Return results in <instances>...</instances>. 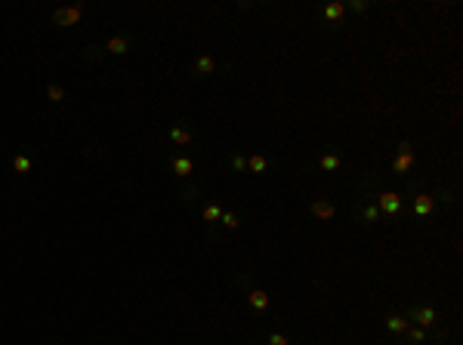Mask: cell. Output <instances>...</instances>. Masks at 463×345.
I'll list each match as a JSON object with an SVG mask.
<instances>
[{"label": "cell", "instance_id": "6da1fadb", "mask_svg": "<svg viewBox=\"0 0 463 345\" xmlns=\"http://www.w3.org/2000/svg\"><path fill=\"white\" fill-rule=\"evenodd\" d=\"M396 151H398V154H396V160H392V170H396L398 176H408V170H411V167H414V160H417V154H414V148H411V142H402Z\"/></svg>", "mask_w": 463, "mask_h": 345}, {"label": "cell", "instance_id": "7a4b0ae2", "mask_svg": "<svg viewBox=\"0 0 463 345\" xmlns=\"http://www.w3.org/2000/svg\"><path fill=\"white\" fill-rule=\"evenodd\" d=\"M408 318H411L417 327H432V324H438L436 308H426V305H411V308H408Z\"/></svg>", "mask_w": 463, "mask_h": 345}, {"label": "cell", "instance_id": "3957f363", "mask_svg": "<svg viewBox=\"0 0 463 345\" xmlns=\"http://www.w3.org/2000/svg\"><path fill=\"white\" fill-rule=\"evenodd\" d=\"M377 210L386 213V216H398V210H402V197L392 194V191H380V194H377Z\"/></svg>", "mask_w": 463, "mask_h": 345}, {"label": "cell", "instance_id": "277c9868", "mask_svg": "<svg viewBox=\"0 0 463 345\" xmlns=\"http://www.w3.org/2000/svg\"><path fill=\"white\" fill-rule=\"evenodd\" d=\"M80 12H84V6H80V3H78V6H68V9H59L56 15H52V22H56L59 28L78 25V22H80Z\"/></svg>", "mask_w": 463, "mask_h": 345}, {"label": "cell", "instance_id": "5b68a950", "mask_svg": "<svg viewBox=\"0 0 463 345\" xmlns=\"http://www.w3.org/2000/svg\"><path fill=\"white\" fill-rule=\"evenodd\" d=\"M334 213H336V207H334L330 201H324V197H322V201H315V204H312V216H315V219H322V222L334 219Z\"/></svg>", "mask_w": 463, "mask_h": 345}, {"label": "cell", "instance_id": "8992f818", "mask_svg": "<svg viewBox=\"0 0 463 345\" xmlns=\"http://www.w3.org/2000/svg\"><path fill=\"white\" fill-rule=\"evenodd\" d=\"M170 167H173L176 176H182V179H186V176L194 173V160H192V157H173V160H170Z\"/></svg>", "mask_w": 463, "mask_h": 345}, {"label": "cell", "instance_id": "52a82bcc", "mask_svg": "<svg viewBox=\"0 0 463 345\" xmlns=\"http://www.w3.org/2000/svg\"><path fill=\"white\" fill-rule=\"evenodd\" d=\"M432 207H436V201H432L430 194H417V197H414V213H417V216H430Z\"/></svg>", "mask_w": 463, "mask_h": 345}, {"label": "cell", "instance_id": "ba28073f", "mask_svg": "<svg viewBox=\"0 0 463 345\" xmlns=\"http://www.w3.org/2000/svg\"><path fill=\"white\" fill-rule=\"evenodd\" d=\"M247 302H250L256 312H266V308H269V293H262V290H250V293H247Z\"/></svg>", "mask_w": 463, "mask_h": 345}, {"label": "cell", "instance_id": "9c48e42d", "mask_svg": "<svg viewBox=\"0 0 463 345\" xmlns=\"http://www.w3.org/2000/svg\"><path fill=\"white\" fill-rule=\"evenodd\" d=\"M404 336H408V345H423V342H426V327L411 324V327L404 330Z\"/></svg>", "mask_w": 463, "mask_h": 345}, {"label": "cell", "instance_id": "30bf717a", "mask_svg": "<svg viewBox=\"0 0 463 345\" xmlns=\"http://www.w3.org/2000/svg\"><path fill=\"white\" fill-rule=\"evenodd\" d=\"M386 327H389L392 333H404L408 327H411V321H408L404 315H389V318H386Z\"/></svg>", "mask_w": 463, "mask_h": 345}, {"label": "cell", "instance_id": "8fae6325", "mask_svg": "<svg viewBox=\"0 0 463 345\" xmlns=\"http://www.w3.org/2000/svg\"><path fill=\"white\" fill-rule=\"evenodd\" d=\"M194 71H198V74H213V71H216V59L213 56H198L194 59Z\"/></svg>", "mask_w": 463, "mask_h": 345}, {"label": "cell", "instance_id": "7c38bea8", "mask_svg": "<svg viewBox=\"0 0 463 345\" xmlns=\"http://www.w3.org/2000/svg\"><path fill=\"white\" fill-rule=\"evenodd\" d=\"M105 49L114 52V56H124V52L130 49V40H127V37H112L108 43H105Z\"/></svg>", "mask_w": 463, "mask_h": 345}, {"label": "cell", "instance_id": "4fadbf2b", "mask_svg": "<svg viewBox=\"0 0 463 345\" xmlns=\"http://www.w3.org/2000/svg\"><path fill=\"white\" fill-rule=\"evenodd\" d=\"M247 170H250V173H266V170H269V160H266L262 154H250V157H247Z\"/></svg>", "mask_w": 463, "mask_h": 345}, {"label": "cell", "instance_id": "5bb4252c", "mask_svg": "<svg viewBox=\"0 0 463 345\" xmlns=\"http://www.w3.org/2000/svg\"><path fill=\"white\" fill-rule=\"evenodd\" d=\"M318 163H322V170L334 173V170L343 167V157H340V154H322V160H318Z\"/></svg>", "mask_w": 463, "mask_h": 345}, {"label": "cell", "instance_id": "9a60e30c", "mask_svg": "<svg viewBox=\"0 0 463 345\" xmlns=\"http://www.w3.org/2000/svg\"><path fill=\"white\" fill-rule=\"evenodd\" d=\"M170 142L173 145H188L192 142V133L186 130V126H173V130H170Z\"/></svg>", "mask_w": 463, "mask_h": 345}, {"label": "cell", "instance_id": "2e32d148", "mask_svg": "<svg viewBox=\"0 0 463 345\" xmlns=\"http://www.w3.org/2000/svg\"><path fill=\"white\" fill-rule=\"evenodd\" d=\"M343 12H346V6H343V3H330V6H324V19H328V22H336Z\"/></svg>", "mask_w": 463, "mask_h": 345}, {"label": "cell", "instance_id": "e0dca14e", "mask_svg": "<svg viewBox=\"0 0 463 345\" xmlns=\"http://www.w3.org/2000/svg\"><path fill=\"white\" fill-rule=\"evenodd\" d=\"M12 170H16V173H28V170H31V157L16 154V157H12Z\"/></svg>", "mask_w": 463, "mask_h": 345}, {"label": "cell", "instance_id": "ac0fdd59", "mask_svg": "<svg viewBox=\"0 0 463 345\" xmlns=\"http://www.w3.org/2000/svg\"><path fill=\"white\" fill-rule=\"evenodd\" d=\"M220 219H222V210L216 204H207L204 207V222H220Z\"/></svg>", "mask_w": 463, "mask_h": 345}, {"label": "cell", "instance_id": "d6986e66", "mask_svg": "<svg viewBox=\"0 0 463 345\" xmlns=\"http://www.w3.org/2000/svg\"><path fill=\"white\" fill-rule=\"evenodd\" d=\"M46 96H50V102H62V99H65V89L56 86V83H50V86H46Z\"/></svg>", "mask_w": 463, "mask_h": 345}, {"label": "cell", "instance_id": "ffe728a7", "mask_svg": "<svg viewBox=\"0 0 463 345\" xmlns=\"http://www.w3.org/2000/svg\"><path fill=\"white\" fill-rule=\"evenodd\" d=\"M380 216V210H377V204H368V207H362V219L364 222H374Z\"/></svg>", "mask_w": 463, "mask_h": 345}, {"label": "cell", "instance_id": "44dd1931", "mask_svg": "<svg viewBox=\"0 0 463 345\" xmlns=\"http://www.w3.org/2000/svg\"><path fill=\"white\" fill-rule=\"evenodd\" d=\"M220 222H222L226 228H238V225H241V219H238L235 213H222V219H220Z\"/></svg>", "mask_w": 463, "mask_h": 345}, {"label": "cell", "instance_id": "7402d4cb", "mask_svg": "<svg viewBox=\"0 0 463 345\" xmlns=\"http://www.w3.org/2000/svg\"><path fill=\"white\" fill-rule=\"evenodd\" d=\"M269 345H290V339L281 336V333H272V336H269Z\"/></svg>", "mask_w": 463, "mask_h": 345}, {"label": "cell", "instance_id": "603a6c76", "mask_svg": "<svg viewBox=\"0 0 463 345\" xmlns=\"http://www.w3.org/2000/svg\"><path fill=\"white\" fill-rule=\"evenodd\" d=\"M232 167H235L238 173H241V170H247V157H241V154H235V157H232Z\"/></svg>", "mask_w": 463, "mask_h": 345}, {"label": "cell", "instance_id": "cb8c5ba5", "mask_svg": "<svg viewBox=\"0 0 463 345\" xmlns=\"http://www.w3.org/2000/svg\"><path fill=\"white\" fill-rule=\"evenodd\" d=\"M343 6H349V9H355V12H364V9H368V3H362V0H352V3H343Z\"/></svg>", "mask_w": 463, "mask_h": 345}]
</instances>
